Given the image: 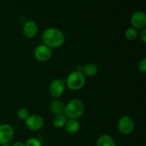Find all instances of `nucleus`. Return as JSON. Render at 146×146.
<instances>
[{"label": "nucleus", "instance_id": "nucleus-1", "mask_svg": "<svg viewBox=\"0 0 146 146\" xmlns=\"http://www.w3.org/2000/svg\"><path fill=\"white\" fill-rule=\"evenodd\" d=\"M42 41L44 45L50 48H56L61 47L65 41V36L62 31L57 28L51 27L44 31L42 34Z\"/></svg>", "mask_w": 146, "mask_h": 146}, {"label": "nucleus", "instance_id": "nucleus-2", "mask_svg": "<svg viewBox=\"0 0 146 146\" xmlns=\"http://www.w3.org/2000/svg\"><path fill=\"white\" fill-rule=\"evenodd\" d=\"M84 111L85 106L84 102L78 98H74L66 106L64 115L68 119H78L82 116Z\"/></svg>", "mask_w": 146, "mask_h": 146}, {"label": "nucleus", "instance_id": "nucleus-3", "mask_svg": "<svg viewBox=\"0 0 146 146\" xmlns=\"http://www.w3.org/2000/svg\"><path fill=\"white\" fill-rule=\"evenodd\" d=\"M86 76L81 71H76L70 73L66 79V84L69 89L78 91L85 86Z\"/></svg>", "mask_w": 146, "mask_h": 146}, {"label": "nucleus", "instance_id": "nucleus-4", "mask_svg": "<svg viewBox=\"0 0 146 146\" xmlns=\"http://www.w3.org/2000/svg\"><path fill=\"white\" fill-rule=\"evenodd\" d=\"M118 129L121 134L128 135L132 133L135 128L133 119L129 115H123L118 121Z\"/></svg>", "mask_w": 146, "mask_h": 146}, {"label": "nucleus", "instance_id": "nucleus-5", "mask_svg": "<svg viewBox=\"0 0 146 146\" xmlns=\"http://www.w3.org/2000/svg\"><path fill=\"white\" fill-rule=\"evenodd\" d=\"M66 88V80L56 79L53 80L48 86V93L50 96L54 98H58L63 95Z\"/></svg>", "mask_w": 146, "mask_h": 146}, {"label": "nucleus", "instance_id": "nucleus-6", "mask_svg": "<svg viewBox=\"0 0 146 146\" xmlns=\"http://www.w3.org/2000/svg\"><path fill=\"white\" fill-rule=\"evenodd\" d=\"M26 126L28 129L32 131H37L41 130L44 125V119L41 115L33 114L29 115L25 121Z\"/></svg>", "mask_w": 146, "mask_h": 146}, {"label": "nucleus", "instance_id": "nucleus-7", "mask_svg": "<svg viewBox=\"0 0 146 146\" xmlns=\"http://www.w3.org/2000/svg\"><path fill=\"white\" fill-rule=\"evenodd\" d=\"M34 57L39 62H46L51 58L52 52L51 49L47 46L39 44L34 49Z\"/></svg>", "mask_w": 146, "mask_h": 146}, {"label": "nucleus", "instance_id": "nucleus-8", "mask_svg": "<svg viewBox=\"0 0 146 146\" xmlns=\"http://www.w3.org/2000/svg\"><path fill=\"white\" fill-rule=\"evenodd\" d=\"M131 23L133 28L136 30H143L146 27V15L143 11L134 12L131 17Z\"/></svg>", "mask_w": 146, "mask_h": 146}, {"label": "nucleus", "instance_id": "nucleus-9", "mask_svg": "<svg viewBox=\"0 0 146 146\" xmlns=\"http://www.w3.org/2000/svg\"><path fill=\"white\" fill-rule=\"evenodd\" d=\"M14 131L9 124L3 123L0 125V145L7 144L12 140Z\"/></svg>", "mask_w": 146, "mask_h": 146}, {"label": "nucleus", "instance_id": "nucleus-10", "mask_svg": "<svg viewBox=\"0 0 146 146\" xmlns=\"http://www.w3.org/2000/svg\"><path fill=\"white\" fill-rule=\"evenodd\" d=\"M38 28L36 23L34 21H27L23 27V34L27 38H32L38 34Z\"/></svg>", "mask_w": 146, "mask_h": 146}, {"label": "nucleus", "instance_id": "nucleus-11", "mask_svg": "<svg viewBox=\"0 0 146 146\" xmlns=\"http://www.w3.org/2000/svg\"><path fill=\"white\" fill-rule=\"evenodd\" d=\"M66 105L64 102L58 99L53 100L49 104V109L51 112L55 115L64 114Z\"/></svg>", "mask_w": 146, "mask_h": 146}, {"label": "nucleus", "instance_id": "nucleus-12", "mask_svg": "<svg viewBox=\"0 0 146 146\" xmlns=\"http://www.w3.org/2000/svg\"><path fill=\"white\" fill-rule=\"evenodd\" d=\"M80 127L81 125L77 119H67L66 123L64 125L66 132L68 134L76 133L80 130Z\"/></svg>", "mask_w": 146, "mask_h": 146}, {"label": "nucleus", "instance_id": "nucleus-13", "mask_svg": "<svg viewBox=\"0 0 146 146\" xmlns=\"http://www.w3.org/2000/svg\"><path fill=\"white\" fill-rule=\"evenodd\" d=\"M81 72L84 75L88 77H94L97 75L98 72V68L95 64L93 63H88L84 66H82Z\"/></svg>", "mask_w": 146, "mask_h": 146}, {"label": "nucleus", "instance_id": "nucleus-14", "mask_svg": "<svg viewBox=\"0 0 146 146\" xmlns=\"http://www.w3.org/2000/svg\"><path fill=\"white\" fill-rule=\"evenodd\" d=\"M96 146H116L112 137L107 134H104L98 138Z\"/></svg>", "mask_w": 146, "mask_h": 146}, {"label": "nucleus", "instance_id": "nucleus-15", "mask_svg": "<svg viewBox=\"0 0 146 146\" xmlns=\"http://www.w3.org/2000/svg\"><path fill=\"white\" fill-rule=\"evenodd\" d=\"M67 118L64 114L62 115H56L53 118L52 123L55 128H61L64 127L66 123Z\"/></svg>", "mask_w": 146, "mask_h": 146}, {"label": "nucleus", "instance_id": "nucleus-16", "mask_svg": "<svg viewBox=\"0 0 146 146\" xmlns=\"http://www.w3.org/2000/svg\"><path fill=\"white\" fill-rule=\"evenodd\" d=\"M138 30L135 29L133 28V27H130L128 28L125 31V36L127 40L130 41H135L137 38H138Z\"/></svg>", "mask_w": 146, "mask_h": 146}, {"label": "nucleus", "instance_id": "nucleus-17", "mask_svg": "<svg viewBox=\"0 0 146 146\" xmlns=\"http://www.w3.org/2000/svg\"><path fill=\"white\" fill-rule=\"evenodd\" d=\"M29 112L26 108H20L17 112V117L19 119L21 120V121H26L29 116Z\"/></svg>", "mask_w": 146, "mask_h": 146}, {"label": "nucleus", "instance_id": "nucleus-18", "mask_svg": "<svg viewBox=\"0 0 146 146\" xmlns=\"http://www.w3.org/2000/svg\"><path fill=\"white\" fill-rule=\"evenodd\" d=\"M26 146H41V141L36 138H31L27 141Z\"/></svg>", "mask_w": 146, "mask_h": 146}, {"label": "nucleus", "instance_id": "nucleus-19", "mask_svg": "<svg viewBox=\"0 0 146 146\" xmlns=\"http://www.w3.org/2000/svg\"><path fill=\"white\" fill-rule=\"evenodd\" d=\"M138 69L141 73H145L146 71V58L144 57L141 61H139L138 64Z\"/></svg>", "mask_w": 146, "mask_h": 146}, {"label": "nucleus", "instance_id": "nucleus-20", "mask_svg": "<svg viewBox=\"0 0 146 146\" xmlns=\"http://www.w3.org/2000/svg\"><path fill=\"white\" fill-rule=\"evenodd\" d=\"M140 38H141V41L143 42V44H145L146 43V29H144L141 30Z\"/></svg>", "mask_w": 146, "mask_h": 146}, {"label": "nucleus", "instance_id": "nucleus-21", "mask_svg": "<svg viewBox=\"0 0 146 146\" xmlns=\"http://www.w3.org/2000/svg\"><path fill=\"white\" fill-rule=\"evenodd\" d=\"M12 146H26V145H25V143H24L21 142V141H17V142H15L14 144H13Z\"/></svg>", "mask_w": 146, "mask_h": 146}, {"label": "nucleus", "instance_id": "nucleus-22", "mask_svg": "<svg viewBox=\"0 0 146 146\" xmlns=\"http://www.w3.org/2000/svg\"><path fill=\"white\" fill-rule=\"evenodd\" d=\"M1 146H11L9 143L7 144H4V145H1Z\"/></svg>", "mask_w": 146, "mask_h": 146}]
</instances>
